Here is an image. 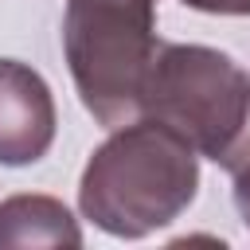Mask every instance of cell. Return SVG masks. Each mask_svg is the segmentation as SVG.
Here are the masks:
<instances>
[{"instance_id":"obj_1","label":"cell","mask_w":250,"mask_h":250,"mask_svg":"<svg viewBox=\"0 0 250 250\" xmlns=\"http://www.w3.org/2000/svg\"><path fill=\"white\" fill-rule=\"evenodd\" d=\"M199 188V152L152 117L113 129L78 180L82 215L113 238H145L188 211Z\"/></svg>"},{"instance_id":"obj_2","label":"cell","mask_w":250,"mask_h":250,"mask_svg":"<svg viewBox=\"0 0 250 250\" xmlns=\"http://www.w3.org/2000/svg\"><path fill=\"white\" fill-rule=\"evenodd\" d=\"M156 51V0H66L62 55L98 125L121 129L141 117V94Z\"/></svg>"},{"instance_id":"obj_3","label":"cell","mask_w":250,"mask_h":250,"mask_svg":"<svg viewBox=\"0 0 250 250\" xmlns=\"http://www.w3.org/2000/svg\"><path fill=\"white\" fill-rule=\"evenodd\" d=\"M141 117L168 125L199 156L227 168L250 137V74L227 51L160 43L145 78Z\"/></svg>"},{"instance_id":"obj_4","label":"cell","mask_w":250,"mask_h":250,"mask_svg":"<svg viewBox=\"0 0 250 250\" xmlns=\"http://www.w3.org/2000/svg\"><path fill=\"white\" fill-rule=\"evenodd\" d=\"M55 125V98L43 74L20 59H0V164L23 168L43 160Z\"/></svg>"},{"instance_id":"obj_5","label":"cell","mask_w":250,"mask_h":250,"mask_svg":"<svg viewBox=\"0 0 250 250\" xmlns=\"http://www.w3.org/2000/svg\"><path fill=\"white\" fill-rule=\"evenodd\" d=\"M0 246H82V230L62 199L12 195L0 203Z\"/></svg>"},{"instance_id":"obj_6","label":"cell","mask_w":250,"mask_h":250,"mask_svg":"<svg viewBox=\"0 0 250 250\" xmlns=\"http://www.w3.org/2000/svg\"><path fill=\"white\" fill-rule=\"evenodd\" d=\"M227 172L234 180V207H238V219L242 227L250 230V137L242 141V148L227 160Z\"/></svg>"},{"instance_id":"obj_7","label":"cell","mask_w":250,"mask_h":250,"mask_svg":"<svg viewBox=\"0 0 250 250\" xmlns=\"http://www.w3.org/2000/svg\"><path fill=\"white\" fill-rule=\"evenodd\" d=\"M207 16H250V0H180Z\"/></svg>"}]
</instances>
